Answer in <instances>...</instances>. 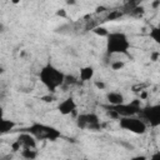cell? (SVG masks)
Masks as SVG:
<instances>
[{"label":"cell","mask_w":160,"mask_h":160,"mask_svg":"<svg viewBox=\"0 0 160 160\" xmlns=\"http://www.w3.org/2000/svg\"><path fill=\"white\" fill-rule=\"evenodd\" d=\"M104 109L114 110L120 118H128V116H135L141 110V100L134 99L129 104H120V105H102Z\"/></svg>","instance_id":"277c9868"},{"label":"cell","mask_w":160,"mask_h":160,"mask_svg":"<svg viewBox=\"0 0 160 160\" xmlns=\"http://www.w3.org/2000/svg\"><path fill=\"white\" fill-rule=\"evenodd\" d=\"M41 100H44V101H46V102H51V101L54 100V98L48 95V96H42V98H41Z\"/></svg>","instance_id":"cb8c5ba5"},{"label":"cell","mask_w":160,"mask_h":160,"mask_svg":"<svg viewBox=\"0 0 160 160\" xmlns=\"http://www.w3.org/2000/svg\"><path fill=\"white\" fill-rule=\"evenodd\" d=\"M139 115L140 119L148 122L151 128L160 126V104L148 105L145 108H141Z\"/></svg>","instance_id":"8992f818"},{"label":"cell","mask_w":160,"mask_h":160,"mask_svg":"<svg viewBox=\"0 0 160 160\" xmlns=\"http://www.w3.org/2000/svg\"><path fill=\"white\" fill-rule=\"evenodd\" d=\"M20 149H22V145H21V144H20V141L16 139V140L11 144V150H12V151H19Z\"/></svg>","instance_id":"ac0fdd59"},{"label":"cell","mask_w":160,"mask_h":160,"mask_svg":"<svg viewBox=\"0 0 160 160\" xmlns=\"http://www.w3.org/2000/svg\"><path fill=\"white\" fill-rule=\"evenodd\" d=\"M158 26H159V28H160V22H159V25H158Z\"/></svg>","instance_id":"83f0119b"},{"label":"cell","mask_w":160,"mask_h":160,"mask_svg":"<svg viewBox=\"0 0 160 160\" xmlns=\"http://www.w3.org/2000/svg\"><path fill=\"white\" fill-rule=\"evenodd\" d=\"M80 81H89L94 78V68L92 66H84L79 71Z\"/></svg>","instance_id":"8fae6325"},{"label":"cell","mask_w":160,"mask_h":160,"mask_svg":"<svg viewBox=\"0 0 160 160\" xmlns=\"http://www.w3.org/2000/svg\"><path fill=\"white\" fill-rule=\"evenodd\" d=\"M151 6H152L154 9H156L158 6H160V0H158V1H154V2H151Z\"/></svg>","instance_id":"d4e9b609"},{"label":"cell","mask_w":160,"mask_h":160,"mask_svg":"<svg viewBox=\"0 0 160 160\" xmlns=\"http://www.w3.org/2000/svg\"><path fill=\"white\" fill-rule=\"evenodd\" d=\"M120 15H121L120 11H114L111 15H109V19H115V18H118V16H120Z\"/></svg>","instance_id":"603a6c76"},{"label":"cell","mask_w":160,"mask_h":160,"mask_svg":"<svg viewBox=\"0 0 160 160\" xmlns=\"http://www.w3.org/2000/svg\"><path fill=\"white\" fill-rule=\"evenodd\" d=\"M15 126H16V124H15L14 120L2 119V120H1V124H0V132H1L2 135H5V134L10 132Z\"/></svg>","instance_id":"7c38bea8"},{"label":"cell","mask_w":160,"mask_h":160,"mask_svg":"<svg viewBox=\"0 0 160 160\" xmlns=\"http://www.w3.org/2000/svg\"><path fill=\"white\" fill-rule=\"evenodd\" d=\"M106 100L109 105H120L124 104V95L118 91H110L106 94Z\"/></svg>","instance_id":"30bf717a"},{"label":"cell","mask_w":160,"mask_h":160,"mask_svg":"<svg viewBox=\"0 0 160 160\" xmlns=\"http://www.w3.org/2000/svg\"><path fill=\"white\" fill-rule=\"evenodd\" d=\"M130 160H148V158L144 155H136V156H132Z\"/></svg>","instance_id":"44dd1931"},{"label":"cell","mask_w":160,"mask_h":160,"mask_svg":"<svg viewBox=\"0 0 160 160\" xmlns=\"http://www.w3.org/2000/svg\"><path fill=\"white\" fill-rule=\"evenodd\" d=\"M149 36L160 46V28H159V26L151 28L150 31H149Z\"/></svg>","instance_id":"5bb4252c"},{"label":"cell","mask_w":160,"mask_h":160,"mask_svg":"<svg viewBox=\"0 0 160 160\" xmlns=\"http://www.w3.org/2000/svg\"><path fill=\"white\" fill-rule=\"evenodd\" d=\"M22 132L31 134L36 140H50L55 141L61 136L60 130H58L54 126L41 124V122H32L30 126L22 129Z\"/></svg>","instance_id":"3957f363"},{"label":"cell","mask_w":160,"mask_h":160,"mask_svg":"<svg viewBox=\"0 0 160 160\" xmlns=\"http://www.w3.org/2000/svg\"><path fill=\"white\" fill-rule=\"evenodd\" d=\"M124 65H125L124 61H120V60H115V61H112L110 64V66H111L112 70H120V69L124 68Z\"/></svg>","instance_id":"2e32d148"},{"label":"cell","mask_w":160,"mask_h":160,"mask_svg":"<svg viewBox=\"0 0 160 160\" xmlns=\"http://www.w3.org/2000/svg\"><path fill=\"white\" fill-rule=\"evenodd\" d=\"M65 74L59 70L58 68H55L51 64H46L41 68L40 72H39V79L42 82V85L51 92L56 91V89L59 86H61L62 84H65Z\"/></svg>","instance_id":"6da1fadb"},{"label":"cell","mask_w":160,"mask_h":160,"mask_svg":"<svg viewBox=\"0 0 160 160\" xmlns=\"http://www.w3.org/2000/svg\"><path fill=\"white\" fill-rule=\"evenodd\" d=\"M130 49V41L125 32L112 31L106 38V55L112 56L118 54L128 55Z\"/></svg>","instance_id":"7a4b0ae2"},{"label":"cell","mask_w":160,"mask_h":160,"mask_svg":"<svg viewBox=\"0 0 160 160\" xmlns=\"http://www.w3.org/2000/svg\"><path fill=\"white\" fill-rule=\"evenodd\" d=\"M145 98H146V92H142L141 94V99H145Z\"/></svg>","instance_id":"4316f807"},{"label":"cell","mask_w":160,"mask_h":160,"mask_svg":"<svg viewBox=\"0 0 160 160\" xmlns=\"http://www.w3.org/2000/svg\"><path fill=\"white\" fill-rule=\"evenodd\" d=\"M92 31H94V34H96L99 36H102V38H108V35L110 34V31L104 26H96V28L92 29Z\"/></svg>","instance_id":"9a60e30c"},{"label":"cell","mask_w":160,"mask_h":160,"mask_svg":"<svg viewBox=\"0 0 160 160\" xmlns=\"http://www.w3.org/2000/svg\"><path fill=\"white\" fill-rule=\"evenodd\" d=\"M76 82H78V80H76L75 76H72V75H66L65 76V84L72 85V84H76Z\"/></svg>","instance_id":"e0dca14e"},{"label":"cell","mask_w":160,"mask_h":160,"mask_svg":"<svg viewBox=\"0 0 160 160\" xmlns=\"http://www.w3.org/2000/svg\"><path fill=\"white\" fill-rule=\"evenodd\" d=\"M150 160H160V151L154 152V154L150 156Z\"/></svg>","instance_id":"ffe728a7"},{"label":"cell","mask_w":160,"mask_h":160,"mask_svg":"<svg viewBox=\"0 0 160 160\" xmlns=\"http://www.w3.org/2000/svg\"><path fill=\"white\" fill-rule=\"evenodd\" d=\"M119 126L126 131L141 135L146 131V122L141 120L138 116H128V118H120L119 119Z\"/></svg>","instance_id":"5b68a950"},{"label":"cell","mask_w":160,"mask_h":160,"mask_svg":"<svg viewBox=\"0 0 160 160\" xmlns=\"http://www.w3.org/2000/svg\"><path fill=\"white\" fill-rule=\"evenodd\" d=\"M21 156L26 160H35L36 156H38V151L35 149L24 148V149H21Z\"/></svg>","instance_id":"4fadbf2b"},{"label":"cell","mask_w":160,"mask_h":160,"mask_svg":"<svg viewBox=\"0 0 160 160\" xmlns=\"http://www.w3.org/2000/svg\"><path fill=\"white\" fill-rule=\"evenodd\" d=\"M75 109H76V102H75V99L71 96L66 98L65 100H62L58 105V110L61 115H69V114L74 112Z\"/></svg>","instance_id":"ba28073f"},{"label":"cell","mask_w":160,"mask_h":160,"mask_svg":"<svg viewBox=\"0 0 160 160\" xmlns=\"http://www.w3.org/2000/svg\"><path fill=\"white\" fill-rule=\"evenodd\" d=\"M95 86L98 88V89H105V84L102 82V81H95Z\"/></svg>","instance_id":"7402d4cb"},{"label":"cell","mask_w":160,"mask_h":160,"mask_svg":"<svg viewBox=\"0 0 160 160\" xmlns=\"http://www.w3.org/2000/svg\"><path fill=\"white\" fill-rule=\"evenodd\" d=\"M158 56H159V52H154V54L151 55V60H152V61H156Z\"/></svg>","instance_id":"484cf974"},{"label":"cell","mask_w":160,"mask_h":160,"mask_svg":"<svg viewBox=\"0 0 160 160\" xmlns=\"http://www.w3.org/2000/svg\"><path fill=\"white\" fill-rule=\"evenodd\" d=\"M56 15H58V16H60V18H66V16H68V15H66L65 9H59V10L56 11Z\"/></svg>","instance_id":"d6986e66"},{"label":"cell","mask_w":160,"mask_h":160,"mask_svg":"<svg viewBox=\"0 0 160 160\" xmlns=\"http://www.w3.org/2000/svg\"><path fill=\"white\" fill-rule=\"evenodd\" d=\"M76 125L80 129H90V130H99L101 128L100 119L95 112H86L78 115Z\"/></svg>","instance_id":"52a82bcc"},{"label":"cell","mask_w":160,"mask_h":160,"mask_svg":"<svg viewBox=\"0 0 160 160\" xmlns=\"http://www.w3.org/2000/svg\"><path fill=\"white\" fill-rule=\"evenodd\" d=\"M18 140L20 141V144L22 145V149L24 148H29V149H36V139L29 134V132H21L19 136H18Z\"/></svg>","instance_id":"9c48e42d"}]
</instances>
